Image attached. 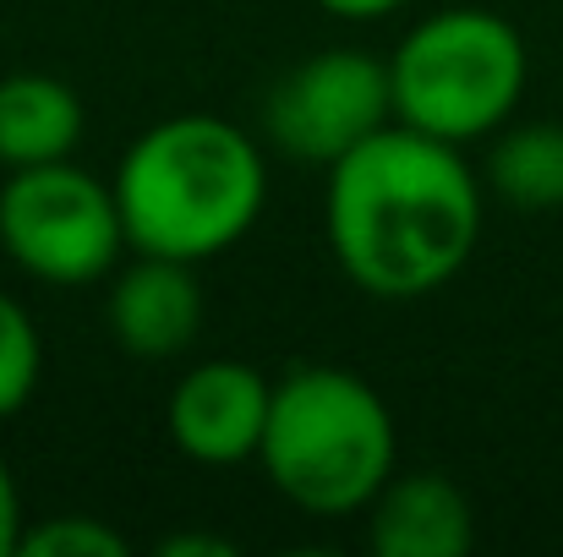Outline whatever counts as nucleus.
<instances>
[{
	"label": "nucleus",
	"mask_w": 563,
	"mask_h": 557,
	"mask_svg": "<svg viewBox=\"0 0 563 557\" xmlns=\"http://www.w3.org/2000/svg\"><path fill=\"white\" fill-rule=\"evenodd\" d=\"M482 176L443 137L388 121L329 165L323 230L340 274L377 301L443 290L482 241Z\"/></svg>",
	"instance_id": "nucleus-1"
},
{
	"label": "nucleus",
	"mask_w": 563,
	"mask_h": 557,
	"mask_svg": "<svg viewBox=\"0 0 563 557\" xmlns=\"http://www.w3.org/2000/svg\"><path fill=\"white\" fill-rule=\"evenodd\" d=\"M115 202L132 252L208 263L252 235L268 208V154L219 115L154 121L115 165Z\"/></svg>",
	"instance_id": "nucleus-2"
},
{
	"label": "nucleus",
	"mask_w": 563,
	"mask_h": 557,
	"mask_svg": "<svg viewBox=\"0 0 563 557\" xmlns=\"http://www.w3.org/2000/svg\"><path fill=\"white\" fill-rule=\"evenodd\" d=\"M257 465L290 509L351 520L399 470V432L362 371L296 367L274 382Z\"/></svg>",
	"instance_id": "nucleus-3"
},
{
	"label": "nucleus",
	"mask_w": 563,
	"mask_h": 557,
	"mask_svg": "<svg viewBox=\"0 0 563 557\" xmlns=\"http://www.w3.org/2000/svg\"><path fill=\"white\" fill-rule=\"evenodd\" d=\"M394 121L454 148L504 132L531 88L526 33L487 5H449L399 33L388 55Z\"/></svg>",
	"instance_id": "nucleus-4"
},
{
	"label": "nucleus",
	"mask_w": 563,
	"mask_h": 557,
	"mask_svg": "<svg viewBox=\"0 0 563 557\" xmlns=\"http://www.w3.org/2000/svg\"><path fill=\"white\" fill-rule=\"evenodd\" d=\"M0 246L27 279L60 285V290L110 279L121 268V252H132L115 186L71 159L5 170Z\"/></svg>",
	"instance_id": "nucleus-5"
},
{
	"label": "nucleus",
	"mask_w": 563,
	"mask_h": 557,
	"mask_svg": "<svg viewBox=\"0 0 563 557\" xmlns=\"http://www.w3.org/2000/svg\"><path fill=\"white\" fill-rule=\"evenodd\" d=\"M394 121L388 60L367 49H318L296 60L263 99V132L290 165L329 170Z\"/></svg>",
	"instance_id": "nucleus-6"
},
{
	"label": "nucleus",
	"mask_w": 563,
	"mask_h": 557,
	"mask_svg": "<svg viewBox=\"0 0 563 557\" xmlns=\"http://www.w3.org/2000/svg\"><path fill=\"white\" fill-rule=\"evenodd\" d=\"M268 404H274V382L263 371L252 361L219 356V361H197L191 371H181L165 404V426L187 459L224 470V465L257 459Z\"/></svg>",
	"instance_id": "nucleus-7"
},
{
	"label": "nucleus",
	"mask_w": 563,
	"mask_h": 557,
	"mask_svg": "<svg viewBox=\"0 0 563 557\" xmlns=\"http://www.w3.org/2000/svg\"><path fill=\"white\" fill-rule=\"evenodd\" d=\"M104 318H110V339L126 356L176 361L181 350H191L202 328V290H197L191 263L137 252L126 268H115Z\"/></svg>",
	"instance_id": "nucleus-8"
},
{
	"label": "nucleus",
	"mask_w": 563,
	"mask_h": 557,
	"mask_svg": "<svg viewBox=\"0 0 563 557\" xmlns=\"http://www.w3.org/2000/svg\"><path fill=\"white\" fill-rule=\"evenodd\" d=\"M377 557H465L476 542L471 498L443 470H394L367 503Z\"/></svg>",
	"instance_id": "nucleus-9"
},
{
	"label": "nucleus",
	"mask_w": 563,
	"mask_h": 557,
	"mask_svg": "<svg viewBox=\"0 0 563 557\" xmlns=\"http://www.w3.org/2000/svg\"><path fill=\"white\" fill-rule=\"evenodd\" d=\"M88 110L77 88L49 71H11L0 77V170H33L71 159L82 143Z\"/></svg>",
	"instance_id": "nucleus-10"
},
{
	"label": "nucleus",
	"mask_w": 563,
	"mask_h": 557,
	"mask_svg": "<svg viewBox=\"0 0 563 557\" xmlns=\"http://www.w3.org/2000/svg\"><path fill=\"white\" fill-rule=\"evenodd\" d=\"M487 186L520 213L563 208V126L559 121H520L493 132Z\"/></svg>",
	"instance_id": "nucleus-11"
},
{
	"label": "nucleus",
	"mask_w": 563,
	"mask_h": 557,
	"mask_svg": "<svg viewBox=\"0 0 563 557\" xmlns=\"http://www.w3.org/2000/svg\"><path fill=\"white\" fill-rule=\"evenodd\" d=\"M38 377H44L38 323H33V312L16 296L0 290V421H11L38 393Z\"/></svg>",
	"instance_id": "nucleus-12"
},
{
	"label": "nucleus",
	"mask_w": 563,
	"mask_h": 557,
	"mask_svg": "<svg viewBox=\"0 0 563 557\" xmlns=\"http://www.w3.org/2000/svg\"><path fill=\"white\" fill-rule=\"evenodd\" d=\"M132 542L93 520V514H55L44 525H22V542H16V557H126Z\"/></svg>",
	"instance_id": "nucleus-13"
},
{
	"label": "nucleus",
	"mask_w": 563,
	"mask_h": 557,
	"mask_svg": "<svg viewBox=\"0 0 563 557\" xmlns=\"http://www.w3.org/2000/svg\"><path fill=\"white\" fill-rule=\"evenodd\" d=\"M22 525H27V514H22V492H16V476H11V465L0 459V557H16Z\"/></svg>",
	"instance_id": "nucleus-14"
},
{
	"label": "nucleus",
	"mask_w": 563,
	"mask_h": 557,
	"mask_svg": "<svg viewBox=\"0 0 563 557\" xmlns=\"http://www.w3.org/2000/svg\"><path fill=\"white\" fill-rule=\"evenodd\" d=\"M329 16H340V22H383V16H394L399 5H410V0H318Z\"/></svg>",
	"instance_id": "nucleus-15"
},
{
	"label": "nucleus",
	"mask_w": 563,
	"mask_h": 557,
	"mask_svg": "<svg viewBox=\"0 0 563 557\" xmlns=\"http://www.w3.org/2000/svg\"><path fill=\"white\" fill-rule=\"evenodd\" d=\"M159 553L165 557H230L235 542L230 536H170V542H159Z\"/></svg>",
	"instance_id": "nucleus-16"
}]
</instances>
